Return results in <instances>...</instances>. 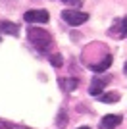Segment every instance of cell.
I'll return each mask as SVG.
<instances>
[{
	"label": "cell",
	"mask_w": 127,
	"mask_h": 129,
	"mask_svg": "<svg viewBox=\"0 0 127 129\" xmlns=\"http://www.w3.org/2000/svg\"><path fill=\"white\" fill-rule=\"evenodd\" d=\"M123 71H125V73H127V62H125V66H123Z\"/></svg>",
	"instance_id": "5bb4252c"
},
{
	"label": "cell",
	"mask_w": 127,
	"mask_h": 129,
	"mask_svg": "<svg viewBox=\"0 0 127 129\" xmlns=\"http://www.w3.org/2000/svg\"><path fill=\"white\" fill-rule=\"evenodd\" d=\"M62 19L64 21H68L69 25H83L87 19H89V14H85V12H79V10H64L62 12Z\"/></svg>",
	"instance_id": "7a4b0ae2"
},
{
	"label": "cell",
	"mask_w": 127,
	"mask_h": 129,
	"mask_svg": "<svg viewBox=\"0 0 127 129\" xmlns=\"http://www.w3.org/2000/svg\"><path fill=\"white\" fill-rule=\"evenodd\" d=\"M23 19L27 23H46L50 19V16H48L46 10H29L23 14Z\"/></svg>",
	"instance_id": "277c9868"
},
{
	"label": "cell",
	"mask_w": 127,
	"mask_h": 129,
	"mask_svg": "<svg viewBox=\"0 0 127 129\" xmlns=\"http://www.w3.org/2000/svg\"><path fill=\"white\" fill-rule=\"evenodd\" d=\"M0 33H6V35H12V37H17L19 31H17V25L12 21H0Z\"/></svg>",
	"instance_id": "52a82bcc"
},
{
	"label": "cell",
	"mask_w": 127,
	"mask_h": 129,
	"mask_svg": "<svg viewBox=\"0 0 127 129\" xmlns=\"http://www.w3.org/2000/svg\"><path fill=\"white\" fill-rule=\"evenodd\" d=\"M119 25H121V35L127 37V16L123 17V19H119Z\"/></svg>",
	"instance_id": "8fae6325"
},
{
	"label": "cell",
	"mask_w": 127,
	"mask_h": 129,
	"mask_svg": "<svg viewBox=\"0 0 127 129\" xmlns=\"http://www.w3.org/2000/svg\"><path fill=\"white\" fill-rule=\"evenodd\" d=\"M77 129H90V127H85V125H83V127H77Z\"/></svg>",
	"instance_id": "9a60e30c"
},
{
	"label": "cell",
	"mask_w": 127,
	"mask_h": 129,
	"mask_svg": "<svg viewBox=\"0 0 127 129\" xmlns=\"http://www.w3.org/2000/svg\"><path fill=\"white\" fill-rule=\"evenodd\" d=\"M62 2H66V4H69V6H81L83 0H62Z\"/></svg>",
	"instance_id": "7c38bea8"
},
{
	"label": "cell",
	"mask_w": 127,
	"mask_h": 129,
	"mask_svg": "<svg viewBox=\"0 0 127 129\" xmlns=\"http://www.w3.org/2000/svg\"><path fill=\"white\" fill-rule=\"evenodd\" d=\"M62 85L66 87V91H75V89H77V85H79V81L73 79V77H69L68 81H62Z\"/></svg>",
	"instance_id": "9c48e42d"
},
{
	"label": "cell",
	"mask_w": 127,
	"mask_h": 129,
	"mask_svg": "<svg viewBox=\"0 0 127 129\" xmlns=\"http://www.w3.org/2000/svg\"><path fill=\"white\" fill-rule=\"evenodd\" d=\"M50 64L54 66V68H62V56H60V54H54V56H50Z\"/></svg>",
	"instance_id": "30bf717a"
},
{
	"label": "cell",
	"mask_w": 127,
	"mask_h": 129,
	"mask_svg": "<svg viewBox=\"0 0 127 129\" xmlns=\"http://www.w3.org/2000/svg\"><path fill=\"white\" fill-rule=\"evenodd\" d=\"M98 100L102 102H117L119 100V92H106V94H98Z\"/></svg>",
	"instance_id": "ba28073f"
},
{
	"label": "cell",
	"mask_w": 127,
	"mask_h": 129,
	"mask_svg": "<svg viewBox=\"0 0 127 129\" xmlns=\"http://www.w3.org/2000/svg\"><path fill=\"white\" fill-rule=\"evenodd\" d=\"M119 123H121V116H117V114H108V116L102 118L100 127L102 129H114V127H117Z\"/></svg>",
	"instance_id": "5b68a950"
},
{
	"label": "cell",
	"mask_w": 127,
	"mask_h": 129,
	"mask_svg": "<svg viewBox=\"0 0 127 129\" xmlns=\"http://www.w3.org/2000/svg\"><path fill=\"white\" fill-rule=\"evenodd\" d=\"M0 129H10V127H8L6 123H0Z\"/></svg>",
	"instance_id": "4fadbf2b"
},
{
	"label": "cell",
	"mask_w": 127,
	"mask_h": 129,
	"mask_svg": "<svg viewBox=\"0 0 127 129\" xmlns=\"http://www.w3.org/2000/svg\"><path fill=\"white\" fill-rule=\"evenodd\" d=\"M27 39H29V43L39 50V52L46 54L50 52L52 48V37H50V33L46 29H39V27H31V29H27Z\"/></svg>",
	"instance_id": "6da1fadb"
},
{
	"label": "cell",
	"mask_w": 127,
	"mask_h": 129,
	"mask_svg": "<svg viewBox=\"0 0 127 129\" xmlns=\"http://www.w3.org/2000/svg\"><path fill=\"white\" fill-rule=\"evenodd\" d=\"M108 83H110V77L108 75H94L92 81H90L89 92L92 96H98V94H102V91H104V87L108 85Z\"/></svg>",
	"instance_id": "3957f363"
},
{
	"label": "cell",
	"mask_w": 127,
	"mask_h": 129,
	"mask_svg": "<svg viewBox=\"0 0 127 129\" xmlns=\"http://www.w3.org/2000/svg\"><path fill=\"white\" fill-rule=\"evenodd\" d=\"M110 64H112V56L108 54V56H104L102 58V62H98V64H90L89 68L92 71H96V73H102V71H106L108 68H110Z\"/></svg>",
	"instance_id": "8992f818"
}]
</instances>
